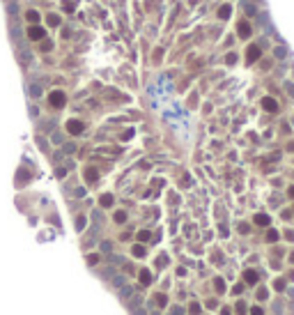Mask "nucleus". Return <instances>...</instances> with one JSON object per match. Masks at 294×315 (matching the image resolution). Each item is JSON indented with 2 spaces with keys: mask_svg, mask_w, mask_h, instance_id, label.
<instances>
[{
  "mask_svg": "<svg viewBox=\"0 0 294 315\" xmlns=\"http://www.w3.org/2000/svg\"><path fill=\"white\" fill-rule=\"evenodd\" d=\"M257 58H260V48H257L255 44L248 46V55H246V62H248V64H253V62L257 60Z\"/></svg>",
  "mask_w": 294,
  "mask_h": 315,
  "instance_id": "f257e3e1",
  "label": "nucleus"
},
{
  "mask_svg": "<svg viewBox=\"0 0 294 315\" xmlns=\"http://www.w3.org/2000/svg\"><path fill=\"white\" fill-rule=\"evenodd\" d=\"M262 106H264L267 111H271V113H274V111H278L276 99H271V97H264V99H262Z\"/></svg>",
  "mask_w": 294,
  "mask_h": 315,
  "instance_id": "f03ea898",
  "label": "nucleus"
},
{
  "mask_svg": "<svg viewBox=\"0 0 294 315\" xmlns=\"http://www.w3.org/2000/svg\"><path fill=\"white\" fill-rule=\"evenodd\" d=\"M51 104L55 106V108H60V106L64 104V94H62V92H53L51 94Z\"/></svg>",
  "mask_w": 294,
  "mask_h": 315,
  "instance_id": "7ed1b4c3",
  "label": "nucleus"
},
{
  "mask_svg": "<svg viewBox=\"0 0 294 315\" xmlns=\"http://www.w3.org/2000/svg\"><path fill=\"white\" fill-rule=\"evenodd\" d=\"M67 129H69V133H80V131H83V124L78 122V120H69Z\"/></svg>",
  "mask_w": 294,
  "mask_h": 315,
  "instance_id": "20e7f679",
  "label": "nucleus"
},
{
  "mask_svg": "<svg viewBox=\"0 0 294 315\" xmlns=\"http://www.w3.org/2000/svg\"><path fill=\"white\" fill-rule=\"evenodd\" d=\"M28 37H30V39H42V37H44V30H42V28H30V30H28Z\"/></svg>",
  "mask_w": 294,
  "mask_h": 315,
  "instance_id": "39448f33",
  "label": "nucleus"
},
{
  "mask_svg": "<svg viewBox=\"0 0 294 315\" xmlns=\"http://www.w3.org/2000/svg\"><path fill=\"white\" fill-rule=\"evenodd\" d=\"M244 278H246V283H257V274L253 269H248L246 274H244Z\"/></svg>",
  "mask_w": 294,
  "mask_h": 315,
  "instance_id": "423d86ee",
  "label": "nucleus"
},
{
  "mask_svg": "<svg viewBox=\"0 0 294 315\" xmlns=\"http://www.w3.org/2000/svg\"><path fill=\"white\" fill-rule=\"evenodd\" d=\"M255 223H257V226H269V216L267 214H257V216H255Z\"/></svg>",
  "mask_w": 294,
  "mask_h": 315,
  "instance_id": "0eeeda50",
  "label": "nucleus"
},
{
  "mask_svg": "<svg viewBox=\"0 0 294 315\" xmlns=\"http://www.w3.org/2000/svg\"><path fill=\"white\" fill-rule=\"evenodd\" d=\"M239 35H241L244 39L251 35V28H248V23H241V26H239Z\"/></svg>",
  "mask_w": 294,
  "mask_h": 315,
  "instance_id": "6e6552de",
  "label": "nucleus"
},
{
  "mask_svg": "<svg viewBox=\"0 0 294 315\" xmlns=\"http://www.w3.org/2000/svg\"><path fill=\"white\" fill-rule=\"evenodd\" d=\"M149 281H152L149 271H147V269H143V271H140V283H149Z\"/></svg>",
  "mask_w": 294,
  "mask_h": 315,
  "instance_id": "1a4fd4ad",
  "label": "nucleus"
},
{
  "mask_svg": "<svg viewBox=\"0 0 294 315\" xmlns=\"http://www.w3.org/2000/svg\"><path fill=\"white\" fill-rule=\"evenodd\" d=\"M133 255H136V258H143V255H145V248H143V246H133Z\"/></svg>",
  "mask_w": 294,
  "mask_h": 315,
  "instance_id": "9d476101",
  "label": "nucleus"
},
{
  "mask_svg": "<svg viewBox=\"0 0 294 315\" xmlns=\"http://www.w3.org/2000/svg\"><path fill=\"white\" fill-rule=\"evenodd\" d=\"M218 14H221L223 18H227V16H230V7H227V5H223V7L218 9Z\"/></svg>",
  "mask_w": 294,
  "mask_h": 315,
  "instance_id": "9b49d317",
  "label": "nucleus"
},
{
  "mask_svg": "<svg viewBox=\"0 0 294 315\" xmlns=\"http://www.w3.org/2000/svg\"><path fill=\"white\" fill-rule=\"evenodd\" d=\"M276 239H278V232L276 230H269L267 232V242H276Z\"/></svg>",
  "mask_w": 294,
  "mask_h": 315,
  "instance_id": "f8f14e48",
  "label": "nucleus"
},
{
  "mask_svg": "<svg viewBox=\"0 0 294 315\" xmlns=\"http://www.w3.org/2000/svg\"><path fill=\"white\" fill-rule=\"evenodd\" d=\"M101 205H104V207H110L113 205V196H104V198H101Z\"/></svg>",
  "mask_w": 294,
  "mask_h": 315,
  "instance_id": "ddd939ff",
  "label": "nucleus"
},
{
  "mask_svg": "<svg viewBox=\"0 0 294 315\" xmlns=\"http://www.w3.org/2000/svg\"><path fill=\"white\" fill-rule=\"evenodd\" d=\"M138 239H140V242H147V239H149V232H147V230H140V232H138Z\"/></svg>",
  "mask_w": 294,
  "mask_h": 315,
  "instance_id": "4468645a",
  "label": "nucleus"
},
{
  "mask_svg": "<svg viewBox=\"0 0 294 315\" xmlns=\"http://www.w3.org/2000/svg\"><path fill=\"white\" fill-rule=\"evenodd\" d=\"M214 283H216V290H218V292H225V283H223L221 278H216Z\"/></svg>",
  "mask_w": 294,
  "mask_h": 315,
  "instance_id": "2eb2a0df",
  "label": "nucleus"
},
{
  "mask_svg": "<svg viewBox=\"0 0 294 315\" xmlns=\"http://www.w3.org/2000/svg\"><path fill=\"white\" fill-rule=\"evenodd\" d=\"M124 219H127L124 212H117V214H115V221H117V223H124Z\"/></svg>",
  "mask_w": 294,
  "mask_h": 315,
  "instance_id": "dca6fc26",
  "label": "nucleus"
},
{
  "mask_svg": "<svg viewBox=\"0 0 294 315\" xmlns=\"http://www.w3.org/2000/svg\"><path fill=\"white\" fill-rule=\"evenodd\" d=\"M28 18L35 23V21H39V14H37V12H28Z\"/></svg>",
  "mask_w": 294,
  "mask_h": 315,
  "instance_id": "f3484780",
  "label": "nucleus"
},
{
  "mask_svg": "<svg viewBox=\"0 0 294 315\" xmlns=\"http://www.w3.org/2000/svg\"><path fill=\"white\" fill-rule=\"evenodd\" d=\"M48 23H51V26H58V23H60V16H48Z\"/></svg>",
  "mask_w": 294,
  "mask_h": 315,
  "instance_id": "a211bd4d",
  "label": "nucleus"
},
{
  "mask_svg": "<svg viewBox=\"0 0 294 315\" xmlns=\"http://www.w3.org/2000/svg\"><path fill=\"white\" fill-rule=\"evenodd\" d=\"M156 301H159V306H165V304H163V301H165L163 294H156Z\"/></svg>",
  "mask_w": 294,
  "mask_h": 315,
  "instance_id": "6ab92c4d",
  "label": "nucleus"
},
{
  "mask_svg": "<svg viewBox=\"0 0 294 315\" xmlns=\"http://www.w3.org/2000/svg\"><path fill=\"white\" fill-rule=\"evenodd\" d=\"M200 313V308H198V304H193V306H191V315H198Z\"/></svg>",
  "mask_w": 294,
  "mask_h": 315,
  "instance_id": "aec40b11",
  "label": "nucleus"
},
{
  "mask_svg": "<svg viewBox=\"0 0 294 315\" xmlns=\"http://www.w3.org/2000/svg\"><path fill=\"white\" fill-rule=\"evenodd\" d=\"M251 315H262V308H257V306L251 308Z\"/></svg>",
  "mask_w": 294,
  "mask_h": 315,
  "instance_id": "412c9836",
  "label": "nucleus"
},
{
  "mask_svg": "<svg viewBox=\"0 0 294 315\" xmlns=\"http://www.w3.org/2000/svg\"><path fill=\"white\" fill-rule=\"evenodd\" d=\"M290 196H292V198H294V186H290Z\"/></svg>",
  "mask_w": 294,
  "mask_h": 315,
  "instance_id": "4be33fe9",
  "label": "nucleus"
},
{
  "mask_svg": "<svg viewBox=\"0 0 294 315\" xmlns=\"http://www.w3.org/2000/svg\"><path fill=\"white\" fill-rule=\"evenodd\" d=\"M221 315H230V311H227V308H225V311H223V313H221Z\"/></svg>",
  "mask_w": 294,
  "mask_h": 315,
  "instance_id": "5701e85b",
  "label": "nucleus"
}]
</instances>
